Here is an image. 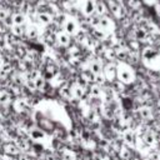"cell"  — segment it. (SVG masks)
Returning a JSON list of instances; mask_svg holds the SVG:
<instances>
[{"mask_svg": "<svg viewBox=\"0 0 160 160\" xmlns=\"http://www.w3.org/2000/svg\"><path fill=\"white\" fill-rule=\"evenodd\" d=\"M9 18V14H8V11L5 10V9H1L0 8V21H4V20H6Z\"/></svg>", "mask_w": 160, "mask_h": 160, "instance_id": "4fadbf2b", "label": "cell"}, {"mask_svg": "<svg viewBox=\"0 0 160 160\" xmlns=\"http://www.w3.org/2000/svg\"><path fill=\"white\" fill-rule=\"evenodd\" d=\"M26 34H28V36H29L30 39H34V38H36V36H38L39 31H38V29H36L35 26H30V28L28 29Z\"/></svg>", "mask_w": 160, "mask_h": 160, "instance_id": "9c48e42d", "label": "cell"}, {"mask_svg": "<svg viewBox=\"0 0 160 160\" xmlns=\"http://www.w3.org/2000/svg\"><path fill=\"white\" fill-rule=\"evenodd\" d=\"M119 78L124 82H131L132 81V71H131V69L129 66H126V65H122L119 69Z\"/></svg>", "mask_w": 160, "mask_h": 160, "instance_id": "7a4b0ae2", "label": "cell"}, {"mask_svg": "<svg viewBox=\"0 0 160 160\" xmlns=\"http://www.w3.org/2000/svg\"><path fill=\"white\" fill-rule=\"evenodd\" d=\"M135 34H136V38L140 39V40H142V39L146 38V32H145V30H142V29H138V30L135 31Z\"/></svg>", "mask_w": 160, "mask_h": 160, "instance_id": "8fae6325", "label": "cell"}, {"mask_svg": "<svg viewBox=\"0 0 160 160\" xmlns=\"http://www.w3.org/2000/svg\"><path fill=\"white\" fill-rule=\"evenodd\" d=\"M95 6H96V2L94 0H85L82 6H81V11L84 15L91 16L95 12Z\"/></svg>", "mask_w": 160, "mask_h": 160, "instance_id": "3957f363", "label": "cell"}, {"mask_svg": "<svg viewBox=\"0 0 160 160\" xmlns=\"http://www.w3.org/2000/svg\"><path fill=\"white\" fill-rule=\"evenodd\" d=\"M12 32L15 35H21L22 34V25H12Z\"/></svg>", "mask_w": 160, "mask_h": 160, "instance_id": "30bf717a", "label": "cell"}, {"mask_svg": "<svg viewBox=\"0 0 160 160\" xmlns=\"http://www.w3.org/2000/svg\"><path fill=\"white\" fill-rule=\"evenodd\" d=\"M26 18L22 12H14L11 16V22L12 25H24Z\"/></svg>", "mask_w": 160, "mask_h": 160, "instance_id": "8992f818", "label": "cell"}, {"mask_svg": "<svg viewBox=\"0 0 160 160\" xmlns=\"http://www.w3.org/2000/svg\"><path fill=\"white\" fill-rule=\"evenodd\" d=\"M38 21L42 25H49L52 21V14L48 11H41L38 14Z\"/></svg>", "mask_w": 160, "mask_h": 160, "instance_id": "277c9868", "label": "cell"}, {"mask_svg": "<svg viewBox=\"0 0 160 160\" xmlns=\"http://www.w3.org/2000/svg\"><path fill=\"white\" fill-rule=\"evenodd\" d=\"M95 12H96L99 16L105 15V12H106V5H105L102 1H98V2H96V6H95Z\"/></svg>", "mask_w": 160, "mask_h": 160, "instance_id": "ba28073f", "label": "cell"}, {"mask_svg": "<svg viewBox=\"0 0 160 160\" xmlns=\"http://www.w3.org/2000/svg\"><path fill=\"white\" fill-rule=\"evenodd\" d=\"M91 71H92L94 74H99V72L101 71V66H100L98 62H92V65H91Z\"/></svg>", "mask_w": 160, "mask_h": 160, "instance_id": "7c38bea8", "label": "cell"}, {"mask_svg": "<svg viewBox=\"0 0 160 160\" xmlns=\"http://www.w3.org/2000/svg\"><path fill=\"white\" fill-rule=\"evenodd\" d=\"M64 30L69 35H72V34H75L78 31V22L75 21L74 18L68 16L65 19V21H64Z\"/></svg>", "mask_w": 160, "mask_h": 160, "instance_id": "6da1fadb", "label": "cell"}, {"mask_svg": "<svg viewBox=\"0 0 160 160\" xmlns=\"http://www.w3.org/2000/svg\"><path fill=\"white\" fill-rule=\"evenodd\" d=\"M56 40H58V42H59L60 45L66 46V45L69 44V41H70V38H69V34H66L65 31H60V32H58V35H56Z\"/></svg>", "mask_w": 160, "mask_h": 160, "instance_id": "52a82bcc", "label": "cell"}, {"mask_svg": "<svg viewBox=\"0 0 160 160\" xmlns=\"http://www.w3.org/2000/svg\"><path fill=\"white\" fill-rule=\"evenodd\" d=\"M68 1H69V2H70V4L72 5V4H76V2L79 1V0H68Z\"/></svg>", "mask_w": 160, "mask_h": 160, "instance_id": "5bb4252c", "label": "cell"}, {"mask_svg": "<svg viewBox=\"0 0 160 160\" xmlns=\"http://www.w3.org/2000/svg\"><path fill=\"white\" fill-rule=\"evenodd\" d=\"M109 9L115 16H121V5L118 1L110 0L109 1Z\"/></svg>", "mask_w": 160, "mask_h": 160, "instance_id": "5b68a950", "label": "cell"}]
</instances>
